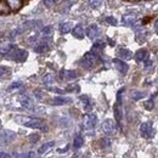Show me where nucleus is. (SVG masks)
I'll return each mask as SVG.
<instances>
[{"instance_id":"nucleus-1","label":"nucleus","mask_w":158,"mask_h":158,"mask_svg":"<svg viewBox=\"0 0 158 158\" xmlns=\"http://www.w3.org/2000/svg\"><path fill=\"white\" fill-rule=\"evenodd\" d=\"M15 120L17 123L22 124V125H26V127L35 129V130H40V131H46L48 130V125L43 119L29 118V117H16Z\"/></svg>"},{"instance_id":"nucleus-2","label":"nucleus","mask_w":158,"mask_h":158,"mask_svg":"<svg viewBox=\"0 0 158 158\" xmlns=\"http://www.w3.org/2000/svg\"><path fill=\"white\" fill-rule=\"evenodd\" d=\"M100 62H101V57H100L99 54H96V51H89V52H86L81 60H80V64H81V67H84V68H86V69H93V68H95L98 64H100Z\"/></svg>"},{"instance_id":"nucleus-3","label":"nucleus","mask_w":158,"mask_h":158,"mask_svg":"<svg viewBox=\"0 0 158 158\" xmlns=\"http://www.w3.org/2000/svg\"><path fill=\"white\" fill-rule=\"evenodd\" d=\"M118 122L113 120V119H106L102 123V130L106 135H116L118 133Z\"/></svg>"},{"instance_id":"nucleus-4","label":"nucleus","mask_w":158,"mask_h":158,"mask_svg":"<svg viewBox=\"0 0 158 158\" xmlns=\"http://www.w3.org/2000/svg\"><path fill=\"white\" fill-rule=\"evenodd\" d=\"M6 57L11 59L12 61H16V62H24L28 57V52L26 50H22V49H19V48L15 46L12 49V51Z\"/></svg>"},{"instance_id":"nucleus-5","label":"nucleus","mask_w":158,"mask_h":158,"mask_svg":"<svg viewBox=\"0 0 158 158\" xmlns=\"http://www.w3.org/2000/svg\"><path fill=\"white\" fill-rule=\"evenodd\" d=\"M98 124V116L95 113H86L83 118V128L86 130H93L95 129Z\"/></svg>"},{"instance_id":"nucleus-6","label":"nucleus","mask_w":158,"mask_h":158,"mask_svg":"<svg viewBox=\"0 0 158 158\" xmlns=\"http://www.w3.org/2000/svg\"><path fill=\"white\" fill-rule=\"evenodd\" d=\"M140 134L141 136L145 139H150L155 135V129L152 127L151 122H145L140 125Z\"/></svg>"},{"instance_id":"nucleus-7","label":"nucleus","mask_w":158,"mask_h":158,"mask_svg":"<svg viewBox=\"0 0 158 158\" xmlns=\"http://www.w3.org/2000/svg\"><path fill=\"white\" fill-rule=\"evenodd\" d=\"M60 78L62 80L69 81V80L78 78V73L76 71H72V69H63V71L60 72Z\"/></svg>"},{"instance_id":"nucleus-8","label":"nucleus","mask_w":158,"mask_h":158,"mask_svg":"<svg viewBox=\"0 0 158 158\" xmlns=\"http://www.w3.org/2000/svg\"><path fill=\"white\" fill-rule=\"evenodd\" d=\"M138 21V16H136V12H128L125 14L123 17H122V22L125 24V26H134Z\"/></svg>"},{"instance_id":"nucleus-9","label":"nucleus","mask_w":158,"mask_h":158,"mask_svg":"<svg viewBox=\"0 0 158 158\" xmlns=\"http://www.w3.org/2000/svg\"><path fill=\"white\" fill-rule=\"evenodd\" d=\"M113 64L117 68V71L122 74H125L128 72V69H129V66L124 62V60L122 59H114L113 60Z\"/></svg>"},{"instance_id":"nucleus-10","label":"nucleus","mask_w":158,"mask_h":158,"mask_svg":"<svg viewBox=\"0 0 158 158\" xmlns=\"http://www.w3.org/2000/svg\"><path fill=\"white\" fill-rule=\"evenodd\" d=\"M134 57H135V61L139 62V63H145L146 61H148L150 55H148V51H147V50L140 49V50H138V51L135 52Z\"/></svg>"},{"instance_id":"nucleus-11","label":"nucleus","mask_w":158,"mask_h":158,"mask_svg":"<svg viewBox=\"0 0 158 158\" xmlns=\"http://www.w3.org/2000/svg\"><path fill=\"white\" fill-rule=\"evenodd\" d=\"M15 138H16V133H14L11 130H2L1 131V142L2 143H9Z\"/></svg>"},{"instance_id":"nucleus-12","label":"nucleus","mask_w":158,"mask_h":158,"mask_svg":"<svg viewBox=\"0 0 158 158\" xmlns=\"http://www.w3.org/2000/svg\"><path fill=\"white\" fill-rule=\"evenodd\" d=\"M19 101H20L21 106L24 107V108H32V107H33V101H32V99H31L28 95H26V94L20 95Z\"/></svg>"},{"instance_id":"nucleus-13","label":"nucleus","mask_w":158,"mask_h":158,"mask_svg":"<svg viewBox=\"0 0 158 158\" xmlns=\"http://www.w3.org/2000/svg\"><path fill=\"white\" fill-rule=\"evenodd\" d=\"M72 102L71 98H66V96H56L52 100V105L55 106H63V105H68Z\"/></svg>"},{"instance_id":"nucleus-14","label":"nucleus","mask_w":158,"mask_h":158,"mask_svg":"<svg viewBox=\"0 0 158 158\" xmlns=\"http://www.w3.org/2000/svg\"><path fill=\"white\" fill-rule=\"evenodd\" d=\"M113 111H114V117H116V120L120 123L122 119H123V107H122V103L117 101V103L114 105L113 107Z\"/></svg>"},{"instance_id":"nucleus-15","label":"nucleus","mask_w":158,"mask_h":158,"mask_svg":"<svg viewBox=\"0 0 158 158\" xmlns=\"http://www.w3.org/2000/svg\"><path fill=\"white\" fill-rule=\"evenodd\" d=\"M79 99H80V101L83 102V107H84L85 111H90V110L94 107V103H93V101H91V99H90L89 96H86V95H81Z\"/></svg>"},{"instance_id":"nucleus-16","label":"nucleus","mask_w":158,"mask_h":158,"mask_svg":"<svg viewBox=\"0 0 158 158\" xmlns=\"http://www.w3.org/2000/svg\"><path fill=\"white\" fill-rule=\"evenodd\" d=\"M73 37L77 38V39H83L84 35H85V32H84V27L81 24H77L74 28H73Z\"/></svg>"},{"instance_id":"nucleus-17","label":"nucleus","mask_w":158,"mask_h":158,"mask_svg":"<svg viewBox=\"0 0 158 158\" xmlns=\"http://www.w3.org/2000/svg\"><path fill=\"white\" fill-rule=\"evenodd\" d=\"M86 34H88V37H89L90 39H94V38L99 37V34H100L99 27H98L96 24H91V26L88 28V32H86Z\"/></svg>"},{"instance_id":"nucleus-18","label":"nucleus","mask_w":158,"mask_h":158,"mask_svg":"<svg viewBox=\"0 0 158 158\" xmlns=\"http://www.w3.org/2000/svg\"><path fill=\"white\" fill-rule=\"evenodd\" d=\"M50 46H49V43H45V41H41L39 44L35 45L34 48V51L38 52V54H45L46 51H49Z\"/></svg>"},{"instance_id":"nucleus-19","label":"nucleus","mask_w":158,"mask_h":158,"mask_svg":"<svg viewBox=\"0 0 158 158\" xmlns=\"http://www.w3.org/2000/svg\"><path fill=\"white\" fill-rule=\"evenodd\" d=\"M119 57L122 60H131L133 59V52L128 49H119L118 52H117Z\"/></svg>"},{"instance_id":"nucleus-20","label":"nucleus","mask_w":158,"mask_h":158,"mask_svg":"<svg viewBox=\"0 0 158 158\" xmlns=\"http://www.w3.org/2000/svg\"><path fill=\"white\" fill-rule=\"evenodd\" d=\"M38 24H41V22H40V21H34V20L26 21V22H23V23H22V28H23L24 31H27V29H32V28L38 27Z\"/></svg>"},{"instance_id":"nucleus-21","label":"nucleus","mask_w":158,"mask_h":158,"mask_svg":"<svg viewBox=\"0 0 158 158\" xmlns=\"http://www.w3.org/2000/svg\"><path fill=\"white\" fill-rule=\"evenodd\" d=\"M55 146V142L54 141H49V142H45L43 146H40V148L38 150V152H39V155H44V153H46V152H49L52 147Z\"/></svg>"},{"instance_id":"nucleus-22","label":"nucleus","mask_w":158,"mask_h":158,"mask_svg":"<svg viewBox=\"0 0 158 158\" xmlns=\"http://www.w3.org/2000/svg\"><path fill=\"white\" fill-rule=\"evenodd\" d=\"M6 2L12 11H19L22 7V0H6Z\"/></svg>"},{"instance_id":"nucleus-23","label":"nucleus","mask_w":158,"mask_h":158,"mask_svg":"<svg viewBox=\"0 0 158 158\" xmlns=\"http://www.w3.org/2000/svg\"><path fill=\"white\" fill-rule=\"evenodd\" d=\"M83 145H84V139H83V136L80 134H77L74 136V140H73V147H74V150H79Z\"/></svg>"},{"instance_id":"nucleus-24","label":"nucleus","mask_w":158,"mask_h":158,"mask_svg":"<svg viewBox=\"0 0 158 158\" xmlns=\"http://www.w3.org/2000/svg\"><path fill=\"white\" fill-rule=\"evenodd\" d=\"M71 29H72V23L71 22H62L60 24V32L62 34H67Z\"/></svg>"},{"instance_id":"nucleus-25","label":"nucleus","mask_w":158,"mask_h":158,"mask_svg":"<svg viewBox=\"0 0 158 158\" xmlns=\"http://www.w3.org/2000/svg\"><path fill=\"white\" fill-rule=\"evenodd\" d=\"M15 48V45H12V44H7V45H2L1 46V55H2V57H5V56H7L11 51H12V49Z\"/></svg>"},{"instance_id":"nucleus-26","label":"nucleus","mask_w":158,"mask_h":158,"mask_svg":"<svg viewBox=\"0 0 158 158\" xmlns=\"http://www.w3.org/2000/svg\"><path fill=\"white\" fill-rule=\"evenodd\" d=\"M105 45H106V43H105L103 40H96V41L94 43L93 50H94V51H101V50L105 49Z\"/></svg>"},{"instance_id":"nucleus-27","label":"nucleus","mask_w":158,"mask_h":158,"mask_svg":"<svg viewBox=\"0 0 158 158\" xmlns=\"http://www.w3.org/2000/svg\"><path fill=\"white\" fill-rule=\"evenodd\" d=\"M10 6L9 4L6 2V0H1V6H0V12L1 15H5V14H9L10 12Z\"/></svg>"},{"instance_id":"nucleus-28","label":"nucleus","mask_w":158,"mask_h":158,"mask_svg":"<svg viewBox=\"0 0 158 158\" xmlns=\"http://www.w3.org/2000/svg\"><path fill=\"white\" fill-rule=\"evenodd\" d=\"M52 32H54L52 26H45V27L41 28V34H43L44 37H50V35L52 34Z\"/></svg>"},{"instance_id":"nucleus-29","label":"nucleus","mask_w":158,"mask_h":158,"mask_svg":"<svg viewBox=\"0 0 158 158\" xmlns=\"http://www.w3.org/2000/svg\"><path fill=\"white\" fill-rule=\"evenodd\" d=\"M23 31H24V29H23V28H22V26H21L20 28H17V29H14V31L10 33V37H9V38H10V39H15V38H17V37H19V35L21 34V33L23 32Z\"/></svg>"},{"instance_id":"nucleus-30","label":"nucleus","mask_w":158,"mask_h":158,"mask_svg":"<svg viewBox=\"0 0 158 158\" xmlns=\"http://www.w3.org/2000/svg\"><path fill=\"white\" fill-rule=\"evenodd\" d=\"M88 2L91 9H99L102 5V0H88Z\"/></svg>"},{"instance_id":"nucleus-31","label":"nucleus","mask_w":158,"mask_h":158,"mask_svg":"<svg viewBox=\"0 0 158 158\" xmlns=\"http://www.w3.org/2000/svg\"><path fill=\"white\" fill-rule=\"evenodd\" d=\"M100 143H101V146L103 147V148H108V147H111V139L108 138H102L100 140Z\"/></svg>"},{"instance_id":"nucleus-32","label":"nucleus","mask_w":158,"mask_h":158,"mask_svg":"<svg viewBox=\"0 0 158 158\" xmlns=\"http://www.w3.org/2000/svg\"><path fill=\"white\" fill-rule=\"evenodd\" d=\"M146 96V94L145 93H142V91H135V93H133V95H131V98L134 101H139V100L143 99Z\"/></svg>"},{"instance_id":"nucleus-33","label":"nucleus","mask_w":158,"mask_h":158,"mask_svg":"<svg viewBox=\"0 0 158 158\" xmlns=\"http://www.w3.org/2000/svg\"><path fill=\"white\" fill-rule=\"evenodd\" d=\"M60 1H61V0H44L43 2H44V5H45L46 7L50 9V7H54L56 4H59Z\"/></svg>"},{"instance_id":"nucleus-34","label":"nucleus","mask_w":158,"mask_h":158,"mask_svg":"<svg viewBox=\"0 0 158 158\" xmlns=\"http://www.w3.org/2000/svg\"><path fill=\"white\" fill-rule=\"evenodd\" d=\"M143 106H145V108H146V110H148V111L153 110V107H155V99H152V98H151L148 101H146V102H145V105H143Z\"/></svg>"},{"instance_id":"nucleus-35","label":"nucleus","mask_w":158,"mask_h":158,"mask_svg":"<svg viewBox=\"0 0 158 158\" xmlns=\"http://www.w3.org/2000/svg\"><path fill=\"white\" fill-rule=\"evenodd\" d=\"M43 80H44V83H45L46 85H50V84H52V81H54V77H52L51 74H45Z\"/></svg>"},{"instance_id":"nucleus-36","label":"nucleus","mask_w":158,"mask_h":158,"mask_svg":"<svg viewBox=\"0 0 158 158\" xmlns=\"http://www.w3.org/2000/svg\"><path fill=\"white\" fill-rule=\"evenodd\" d=\"M20 88H22V83H21V81H16V83H14V84L9 88V90L11 91V90H16V89H20Z\"/></svg>"},{"instance_id":"nucleus-37","label":"nucleus","mask_w":158,"mask_h":158,"mask_svg":"<svg viewBox=\"0 0 158 158\" xmlns=\"http://www.w3.org/2000/svg\"><path fill=\"white\" fill-rule=\"evenodd\" d=\"M106 22L110 23V24H112V26H117V20L114 17H112V16H107L106 17Z\"/></svg>"},{"instance_id":"nucleus-38","label":"nucleus","mask_w":158,"mask_h":158,"mask_svg":"<svg viewBox=\"0 0 158 158\" xmlns=\"http://www.w3.org/2000/svg\"><path fill=\"white\" fill-rule=\"evenodd\" d=\"M28 140H29V142L34 143V142H37V141L39 140V135H38V134H33V135L28 136Z\"/></svg>"},{"instance_id":"nucleus-39","label":"nucleus","mask_w":158,"mask_h":158,"mask_svg":"<svg viewBox=\"0 0 158 158\" xmlns=\"http://www.w3.org/2000/svg\"><path fill=\"white\" fill-rule=\"evenodd\" d=\"M145 63H146V64H145V68H146V69H147V68H151V67L153 66V63H152V61H146Z\"/></svg>"},{"instance_id":"nucleus-40","label":"nucleus","mask_w":158,"mask_h":158,"mask_svg":"<svg viewBox=\"0 0 158 158\" xmlns=\"http://www.w3.org/2000/svg\"><path fill=\"white\" fill-rule=\"evenodd\" d=\"M67 150H68V146H66L64 148H59V150H57V152H59V153H64Z\"/></svg>"},{"instance_id":"nucleus-41","label":"nucleus","mask_w":158,"mask_h":158,"mask_svg":"<svg viewBox=\"0 0 158 158\" xmlns=\"http://www.w3.org/2000/svg\"><path fill=\"white\" fill-rule=\"evenodd\" d=\"M155 29H156V31L158 32V20L155 22Z\"/></svg>"},{"instance_id":"nucleus-42","label":"nucleus","mask_w":158,"mask_h":158,"mask_svg":"<svg viewBox=\"0 0 158 158\" xmlns=\"http://www.w3.org/2000/svg\"><path fill=\"white\" fill-rule=\"evenodd\" d=\"M134 1H138V0H134Z\"/></svg>"}]
</instances>
